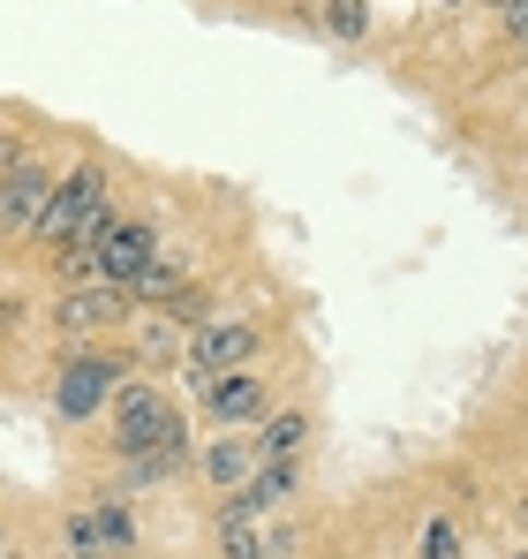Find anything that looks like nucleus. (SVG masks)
<instances>
[{"instance_id": "f257e3e1", "label": "nucleus", "mask_w": 528, "mask_h": 559, "mask_svg": "<svg viewBox=\"0 0 528 559\" xmlns=\"http://www.w3.org/2000/svg\"><path fill=\"white\" fill-rule=\"evenodd\" d=\"M106 416H113V454H121V462H152V454L196 462V454H189V424H181V408L167 401L159 378H129Z\"/></svg>"}, {"instance_id": "f03ea898", "label": "nucleus", "mask_w": 528, "mask_h": 559, "mask_svg": "<svg viewBox=\"0 0 528 559\" xmlns=\"http://www.w3.org/2000/svg\"><path fill=\"white\" fill-rule=\"evenodd\" d=\"M106 212H113V182H106V167H98V159H76V167L53 182L46 212H38V227H31V242H38V250H69V242L91 235Z\"/></svg>"}, {"instance_id": "7ed1b4c3", "label": "nucleus", "mask_w": 528, "mask_h": 559, "mask_svg": "<svg viewBox=\"0 0 528 559\" xmlns=\"http://www.w3.org/2000/svg\"><path fill=\"white\" fill-rule=\"evenodd\" d=\"M129 385V364L121 356H98V348H76L61 371H53V416L61 424H91L113 408V393Z\"/></svg>"}, {"instance_id": "20e7f679", "label": "nucleus", "mask_w": 528, "mask_h": 559, "mask_svg": "<svg viewBox=\"0 0 528 559\" xmlns=\"http://www.w3.org/2000/svg\"><path fill=\"white\" fill-rule=\"evenodd\" d=\"M257 348H264V325H257V318H242V310L204 318V325L189 333L181 378H189V385H204V378H219V371H250V356H257Z\"/></svg>"}, {"instance_id": "39448f33", "label": "nucleus", "mask_w": 528, "mask_h": 559, "mask_svg": "<svg viewBox=\"0 0 528 559\" xmlns=\"http://www.w3.org/2000/svg\"><path fill=\"white\" fill-rule=\"evenodd\" d=\"M61 545H69V559H129L136 552V514H129V499H91V507H76V514L61 522Z\"/></svg>"}, {"instance_id": "423d86ee", "label": "nucleus", "mask_w": 528, "mask_h": 559, "mask_svg": "<svg viewBox=\"0 0 528 559\" xmlns=\"http://www.w3.org/2000/svg\"><path fill=\"white\" fill-rule=\"evenodd\" d=\"M53 182H61V175L46 167V152H15V159H8V175H0V242H23V235L38 227Z\"/></svg>"}, {"instance_id": "0eeeda50", "label": "nucleus", "mask_w": 528, "mask_h": 559, "mask_svg": "<svg viewBox=\"0 0 528 559\" xmlns=\"http://www.w3.org/2000/svg\"><path fill=\"white\" fill-rule=\"evenodd\" d=\"M152 258H159V227L136 219V212H106V227H98V280L106 287H136Z\"/></svg>"}, {"instance_id": "6e6552de", "label": "nucleus", "mask_w": 528, "mask_h": 559, "mask_svg": "<svg viewBox=\"0 0 528 559\" xmlns=\"http://www.w3.org/2000/svg\"><path fill=\"white\" fill-rule=\"evenodd\" d=\"M189 401H196L219 431L264 424V416H272V378L264 371H219V378H204V385H189Z\"/></svg>"}, {"instance_id": "1a4fd4ad", "label": "nucleus", "mask_w": 528, "mask_h": 559, "mask_svg": "<svg viewBox=\"0 0 528 559\" xmlns=\"http://www.w3.org/2000/svg\"><path fill=\"white\" fill-rule=\"evenodd\" d=\"M129 287H106V280H91V287H69L61 302H53V325L69 333V341H91V333H113V325H129Z\"/></svg>"}, {"instance_id": "9d476101", "label": "nucleus", "mask_w": 528, "mask_h": 559, "mask_svg": "<svg viewBox=\"0 0 528 559\" xmlns=\"http://www.w3.org/2000/svg\"><path fill=\"white\" fill-rule=\"evenodd\" d=\"M302 484V462H264L242 491H227V507L219 514H242V522H272L279 507H287V491Z\"/></svg>"}, {"instance_id": "9b49d317", "label": "nucleus", "mask_w": 528, "mask_h": 559, "mask_svg": "<svg viewBox=\"0 0 528 559\" xmlns=\"http://www.w3.org/2000/svg\"><path fill=\"white\" fill-rule=\"evenodd\" d=\"M196 468H204V484L242 491V484L264 468V454H257V439H212V447H196Z\"/></svg>"}, {"instance_id": "f8f14e48", "label": "nucleus", "mask_w": 528, "mask_h": 559, "mask_svg": "<svg viewBox=\"0 0 528 559\" xmlns=\"http://www.w3.org/2000/svg\"><path fill=\"white\" fill-rule=\"evenodd\" d=\"M189 287H196V258H189V250H159L129 295H136V302H175V295H189Z\"/></svg>"}, {"instance_id": "ddd939ff", "label": "nucleus", "mask_w": 528, "mask_h": 559, "mask_svg": "<svg viewBox=\"0 0 528 559\" xmlns=\"http://www.w3.org/2000/svg\"><path fill=\"white\" fill-rule=\"evenodd\" d=\"M302 439H310V416H302V408H272V416L257 424L264 462H302Z\"/></svg>"}, {"instance_id": "4468645a", "label": "nucleus", "mask_w": 528, "mask_h": 559, "mask_svg": "<svg viewBox=\"0 0 528 559\" xmlns=\"http://www.w3.org/2000/svg\"><path fill=\"white\" fill-rule=\"evenodd\" d=\"M219 545H227V559H272L264 522H242V514H219Z\"/></svg>"}, {"instance_id": "2eb2a0df", "label": "nucleus", "mask_w": 528, "mask_h": 559, "mask_svg": "<svg viewBox=\"0 0 528 559\" xmlns=\"http://www.w3.org/2000/svg\"><path fill=\"white\" fill-rule=\"evenodd\" d=\"M416 559H460V530H453L445 514H431V522H423V552Z\"/></svg>"}, {"instance_id": "dca6fc26", "label": "nucleus", "mask_w": 528, "mask_h": 559, "mask_svg": "<svg viewBox=\"0 0 528 559\" xmlns=\"http://www.w3.org/2000/svg\"><path fill=\"white\" fill-rule=\"evenodd\" d=\"M325 23H333V38H362V31H370V8H362V0H333Z\"/></svg>"}, {"instance_id": "f3484780", "label": "nucleus", "mask_w": 528, "mask_h": 559, "mask_svg": "<svg viewBox=\"0 0 528 559\" xmlns=\"http://www.w3.org/2000/svg\"><path fill=\"white\" fill-rule=\"evenodd\" d=\"M499 15H506V31L528 46V0H499Z\"/></svg>"}, {"instance_id": "a211bd4d", "label": "nucleus", "mask_w": 528, "mask_h": 559, "mask_svg": "<svg viewBox=\"0 0 528 559\" xmlns=\"http://www.w3.org/2000/svg\"><path fill=\"white\" fill-rule=\"evenodd\" d=\"M8 159H15V136H8V129H0V175H8Z\"/></svg>"}]
</instances>
